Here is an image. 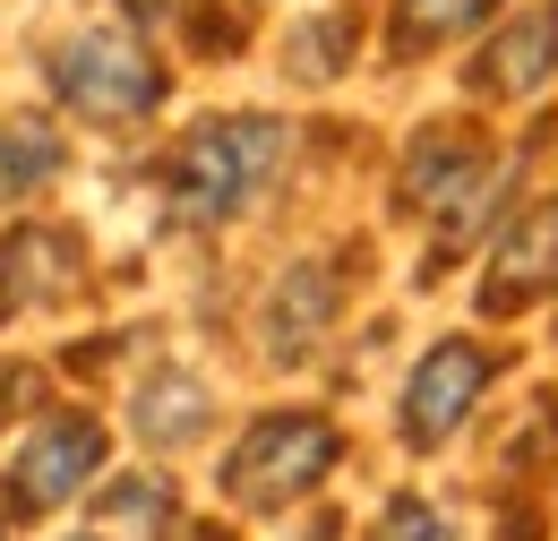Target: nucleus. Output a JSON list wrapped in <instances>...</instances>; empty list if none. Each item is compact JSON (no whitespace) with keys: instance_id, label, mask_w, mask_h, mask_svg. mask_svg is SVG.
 Listing matches in <instances>:
<instances>
[{"instance_id":"f257e3e1","label":"nucleus","mask_w":558,"mask_h":541,"mask_svg":"<svg viewBox=\"0 0 558 541\" xmlns=\"http://www.w3.org/2000/svg\"><path fill=\"white\" fill-rule=\"evenodd\" d=\"M283 164V121L267 112H232V121H198L163 155V206L181 224H232L241 206L267 190V172Z\"/></svg>"},{"instance_id":"f03ea898","label":"nucleus","mask_w":558,"mask_h":541,"mask_svg":"<svg viewBox=\"0 0 558 541\" xmlns=\"http://www.w3.org/2000/svg\"><path fill=\"white\" fill-rule=\"evenodd\" d=\"M336 447H344V438H336L327 412H258V421L241 430V447L223 456V498L276 516V507H292L301 490L327 481Z\"/></svg>"},{"instance_id":"7ed1b4c3","label":"nucleus","mask_w":558,"mask_h":541,"mask_svg":"<svg viewBox=\"0 0 558 541\" xmlns=\"http://www.w3.org/2000/svg\"><path fill=\"white\" fill-rule=\"evenodd\" d=\"M52 95L86 121H146L163 104V61L130 26H77L52 52Z\"/></svg>"},{"instance_id":"20e7f679","label":"nucleus","mask_w":558,"mask_h":541,"mask_svg":"<svg viewBox=\"0 0 558 541\" xmlns=\"http://www.w3.org/2000/svg\"><path fill=\"white\" fill-rule=\"evenodd\" d=\"M95 465H104V421H95V412H52V421H44V430H26V447L9 456L0 498H9V516H17V525H35V516L70 507L77 490L95 481Z\"/></svg>"},{"instance_id":"39448f33","label":"nucleus","mask_w":558,"mask_h":541,"mask_svg":"<svg viewBox=\"0 0 558 541\" xmlns=\"http://www.w3.org/2000/svg\"><path fill=\"white\" fill-rule=\"evenodd\" d=\"M489 370H498V361H489L473 336H438V344H429V352L413 361V378H404V421H396L404 447H421V456L447 447V438L464 430V412L482 405Z\"/></svg>"},{"instance_id":"423d86ee","label":"nucleus","mask_w":558,"mask_h":541,"mask_svg":"<svg viewBox=\"0 0 558 541\" xmlns=\"http://www.w3.org/2000/svg\"><path fill=\"white\" fill-rule=\"evenodd\" d=\"M558 284V199H533L515 224H507V241L489 250V284H482V310L489 318H507V310H524V301H542Z\"/></svg>"},{"instance_id":"0eeeda50","label":"nucleus","mask_w":558,"mask_h":541,"mask_svg":"<svg viewBox=\"0 0 558 541\" xmlns=\"http://www.w3.org/2000/svg\"><path fill=\"white\" fill-rule=\"evenodd\" d=\"M70 284H77V241H70V232H52V224H17V232H0V318H17V310H52Z\"/></svg>"},{"instance_id":"6e6552de","label":"nucleus","mask_w":558,"mask_h":541,"mask_svg":"<svg viewBox=\"0 0 558 541\" xmlns=\"http://www.w3.org/2000/svg\"><path fill=\"white\" fill-rule=\"evenodd\" d=\"M550 69H558V0H533L524 17H507V26L489 35V52L473 61V86L515 104V95H542Z\"/></svg>"},{"instance_id":"1a4fd4ad","label":"nucleus","mask_w":558,"mask_h":541,"mask_svg":"<svg viewBox=\"0 0 558 541\" xmlns=\"http://www.w3.org/2000/svg\"><path fill=\"white\" fill-rule=\"evenodd\" d=\"M482 172L489 164H482V146H473V130H421L404 172H396V199L413 206V215H429V206H456Z\"/></svg>"},{"instance_id":"9d476101","label":"nucleus","mask_w":558,"mask_h":541,"mask_svg":"<svg viewBox=\"0 0 558 541\" xmlns=\"http://www.w3.org/2000/svg\"><path fill=\"white\" fill-rule=\"evenodd\" d=\"M327 318H336V275L310 259V267H292L276 292H267V361H283V370L310 361L318 336H327Z\"/></svg>"},{"instance_id":"9b49d317","label":"nucleus","mask_w":558,"mask_h":541,"mask_svg":"<svg viewBox=\"0 0 558 541\" xmlns=\"http://www.w3.org/2000/svg\"><path fill=\"white\" fill-rule=\"evenodd\" d=\"M198 430H207V387H198V378L172 370V378H155V387L138 396V438H155V447H190Z\"/></svg>"},{"instance_id":"f8f14e48","label":"nucleus","mask_w":558,"mask_h":541,"mask_svg":"<svg viewBox=\"0 0 558 541\" xmlns=\"http://www.w3.org/2000/svg\"><path fill=\"white\" fill-rule=\"evenodd\" d=\"M498 0H396V52H438L456 35H473Z\"/></svg>"},{"instance_id":"ddd939ff","label":"nucleus","mask_w":558,"mask_h":541,"mask_svg":"<svg viewBox=\"0 0 558 541\" xmlns=\"http://www.w3.org/2000/svg\"><path fill=\"white\" fill-rule=\"evenodd\" d=\"M61 172V137L44 121H0V199H26Z\"/></svg>"},{"instance_id":"4468645a","label":"nucleus","mask_w":558,"mask_h":541,"mask_svg":"<svg viewBox=\"0 0 558 541\" xmlns=\"http://www.w3.org/2000/svg\"><path fill=\"white\" fill-rule=\"evenodd\" d=\"M344 52H352V9H327L292 35V77H336Z\"/></svg>"},{"instance_id":"2eb2a0df","label":"nucleus","mask_w":558,"mask_h":541,"mask_svg":"<svg viewBox=\"0 0 558 541\" xmlns=\"http://www.w3.org/2000/svg\"><path fill=\"white\" fill-rule=\"evenodd\" d=\"M369 541H456V525H447L429 498H387V516H378Z\"/></svg>"},{"instance_id":"dca6fc26","label":"nucleus","mask_w":558,"mask_h":541,"mask_svg":"<svg viewBox=\"0 0 558 541\" xmlns=\"http://www.w3.org/2000/svg\"><path fill=\"white\" fill-rule=\"evenodd\" d=\"M181 0H130V17H172Z\"/></svg>"},{"instance_id":"f3484780","label":"nucleus","mask_w":558,"mask_h":541,"mask_svg":"<svg viewBox=\"0 0 558 541\" xmlns=\"http://www.w3.org/2000/svg\"><path fill=\"white\" fill-rule=\"evenodd\" d=\"M86 541H95V533H86Z\"/></svg>"}]
</instances>
